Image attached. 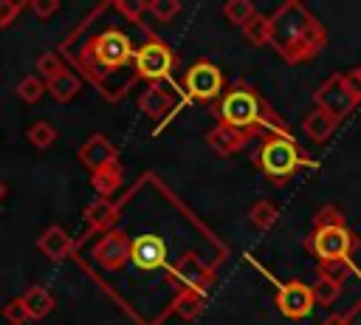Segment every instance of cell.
Returning <instances> with one entry per match:
<instances>
[{"label": "cell", "mask_w": 361, "mask_h": 325, "mask_svg": "<svg viewBox=\"0 0 361 325\" xmlns=\"http://www.w3.org/2000/svg\"><path fill=\"white\" fill-rule=\"evenodd\" d=\"M271 45L288 65H302L322 54L327 31L305 3L285 0L271 14Z\"/></svg>", "instance_id": "1"}, {"label": "cell", "mask_w": 361, "mask_h": 325, "mask_svg": "<svg viewBox=\"0 0 361 325\" xmlns=\"http://www.w3.org/2000/svg\"><path fill=\"white\" fill-rule=\"evenodd\" d=\"M217 119H220V124H228L234 130L248 133L251 138L259 136V133H262V138L290 136L285 130V124L279 122V116L274 113V107L245 79H234L223 90V96L217 99Z\"/></svg>", "instance_id": "2"}, {"label": "cell", "mask_w": 361, "mask_h": 325, "mask_svg": "<svg viewBox=\"0 0 361 325\" xmlns=\"http://www.w3.org/2000/svg\"><path fill=\"white\" fill-rule=\"evenodd\" d=\"M305 249H310V254L319 260V266H327V263L353 266V254L358 249V235L347 226L341 209L327 203L313 215Z\"/></svg>", "instance_id": "3"}, {"label": "cell", "mask_w": 361, "mask_h": 325, "mask_svg": "<svg viewBox=\"0 0 361 325\" xmlns=\"http://www.w3.org/2000/svg\"><path fill=\"white\" fill-rule=\"evenodd\" d=\"M133 57H135V51H133L130 37L118 28H104L85 45V51L79 54V62L87 71V76L93 82H99V71H118Z\"/></svg>", "instance_id": "4"}, {"label": "cell", "mask_w": 361, "mask_h": 325, "mask_svg": "<svg viewBox=\"0 0 361 325\" xmlns=\"http://www.w3.org/2000/svg\"><path fill=\"white\" fill-rule=\"evenodd\" d=\"M307 155H302V150L293 144L290 136H271V138H262V144L257 147L254 153V164L268 175L274 178L276 184H285L296 170L299 164L305 161Z\"/></svg>", "instance_id": "5"}, {"label": "cell", "mask_w": 361, "mask_h": 325, "mask_svg": "<svg viewBox=\"0 0 361 325\" xmlns=\"http://www.w3.org/2000/svg\"><path fill=\"white\" fill-rule=\"evenodd\" d=\"M313 102L319 110H324L327 116H333L336 122L347 119L358 102H361V82L355 79V73H333L327 82H322L313 93Z\"/></svg>", "instance_id": "6"}, {"label": "cell", "mask_w": 361, "mask_h": 325, "mask_svg": "<svg viewBox=\"0 0 361 325\" xmlns=\"http://www.w3.org/2000/svg\"><path fill=\"white\" fill-rule=\"evenodd\" d=\"M175 62H178V57H175V51L164 42V40H147L138 51H135V57H133V65H135V76L138 79H147V82H161V79H166L172 71H175Z\"/></svg>", "instance_id": "7"}, {"label": "cell", "mask_w": 361, "mask_h": 325, "mask_svg": "<svg viewBox=\"0 0 361 325\" xmlns=\"http://www.w3.org/2000/svg\"><path fill=\"white\" fill-rule=\"evenodd\" d=\"M183 90L189 99L195 102H214L223 96L226 90V79L223 71L212 62V59H197L186 68L183 73Z\"/></svg>", "instance_id": "8"}, {"label": "cell", "mask_w": 361, "mask_h": 325, "mask_svg": "<svg viewBox=\"0 0 361 325\" xmlns=\"http://www.w3.org/2000/svg\"><path fill=\"white\" fill-rule=\"evenodd\" d=\"M166 280L183 285V288H192V291H206L214 283V268L203 257H197L192 252H183L175 260V266L166 271Z\"/></svg>", "instance_id": "9"}, {"label": "cell", "mask_w": 361, "mask_h": 325, "mask_svg": "<svg viewBox=\"0 0 361 325\" xmlns=\"http://www.w3.org/2000/svg\"><path fill=\"white\" fill-rule=\"evenodd\" d=\"M316 305V297H313V288L302 280H288L285 285H279L276 291V308L282 317L288 319H305Z\"/></svg>", "instance_id": "10"}, {"label": "cell", "mask_w": 361, "mask_h": 325, "mask_svg": "<svg viewBox=\"0 0 361 325\" xmlns=\"http://www.w3.org/2000/svg\"><path fill=\"white\" fill-rule=\"evenodd\" d=\"M130 237L121 232V229H110V232H104L102 235V240H96V246H93V260L102 266V268H107V271H118L127 260H130Z\"/></svg>", "instance_id": "11"}, {"label": "cell", "mask_w": 361, "mask_h": 325, "mask_svg": "<svg viewBox=\"0 0 361 325\" xmlns=\"http://www.w3.org/2000/svg\"><path fill=\"white\" fill-rule=\"evenodd\" d=\"M130 263L141 271H152V268H161L166 263V243L161 235H138L133 243H130Z\"/></svg>", "instance_id": "12"}, {"label": "cell", "mask_w": 361, "mask_h": 325, "mask_svg": "<svg viewBox=\"0 0 361 325\" xmlns=\"http://www.w3.org/2000/svg\"><path fill=\"white\" fill-rule=\"evenodd\" d=\"M76 158H79L90 172L107 167L110 161H118V158H116V147H113V141H110L104 133H93V136H87V141L79 147Z\"/></svg>", "instance_id": "13"}, {"label": "cell", "mask_w": 361, "mask_h": 325, "mask_svg": "<svg viewBox=\"0 0 361 325\" xmlns=\"http://www.w3.org/2000/svg\"><path fill=\"white\" fill-rule=\"evenodd\" d=\"M172 107H175V99H172L169 88H164L161 82H149L147 90H141V96H138V110L152 122L164 119Z\"/></svg>", "instance_id": "14"}, {"label": "cell", "mask_w": 361, "mask_h": 325, "mask_svg": "<svg viewBox=\"0 0 361 325\" xmlns=\"http://www.w3.org/2000/svg\"><path fill=\"white\" fill-rule=\"evenodd\" d=\"M248 141H251V136H248V133L234 130V127L220 124V122L206 133V144H209L217 155H234V153H240Z\"/></svg>", "instance_id": "15"}, {"label": "cell", "mask_w": 361, "mask_h": 325, "mask_svg": "<svg viewBox=\"0 0 361 325\" xmlns=\"http://www.w3.org/2000/svg\"><path fill=\"white\" fill-rule=\"evenodd\" d=\"M73 237L62 229V226H48V229H42V235L37 237V249L48 257V260H54V263H59V260H65V257H71L73 254Z\"/></svg>", "instance_id": "16"}, {"label": "cell", "mask_w": 361, "mask_h": 325, "mask_svg": "<svg viewBox=\"0 0 361 325\" xmlns=\"http://www.w3.org/2000/svg\"><path fill=\"white\" fill-rule=\"evenodd\" d=\"M116 218H118V206L110 198H96L85 209V223L90 229H99V232H110L113 223H116Z\"/></svg>", "instance_id": "17"}, {"label": "cell", "mask_w": 361, "mask_h": 325, "mask_svg": "<svg viewBox=\"0 0 361 325\" xmlns=\"http://www.w3.org/2000/svg\"><path fill=\"white\" fill-rule=\"evenodd\" d=\"M336 127H338V122L333 119V116H327L324 110H319V107H313L307 116H305V122H302V130H305V136L307 138H313V141H327L333 133H336Z\"/></svg>", "instance_id": "18"}, {"label": "cell", "mask_w": 361, "mask_h": 325, "mask_svg": "<svg viewBox=\"0 0 361 325\" xmlns=\"http://www.w3.org/2000/svg\"><path fill=\"white\" fill-rule=\"evenodd\" d=\"M121 181H124V170H121L118 161H110L107 167L90 172V184H93V189L99 192V198H110L113 192H118Z\"/></svg>", "instance_id": "19"}, {"label": "cell", "mask_w": 361, "mask_h": 325, "mask_svg": "<svg viewBox=\"0 0 361 325\" xmlns=\"http://www.w3.org/2000/svg\"><path fill=\"white\" fill-rule=\"evenodd\" d=\"M23 305L28 308V314H31V319H42V317H48L51 311H54V294L45 288V285H31L23 297Z\"/></svg>", "instance_id": "20"}, {"label": "cell", "mask_w": 361, "mask_h": 325, "mask_svg": "<svg viewBox=\"0 0 361 325\" xmlns=\"http://www.w3.org/2000/svg\"><path fill=\"white\" fill-rule=\"evenodd\" d=\"M203 302H206L203 291L180 288V291H178V297H175V302H172V314H175V317H180V319H186V322H192V319L203 311Z\"/></svg>", "instance_id": "21"}, {"label": "cell", "mask_w": 361, "mask_h": 325, "mask_svg": "<svg viewBox=\"0 0 361 325\" xmlns=\"http://www.w3.org/2000/svg\"><path fill=\"white\" fill-rule=\"evenodd\" d=\"M243 37H245L254 48L271 45V17H265V14H254V17L243 25Z\"/></svg>", "instance_id": "22"}, {"label": "cell", "mask_w": 361, "mask_h": 325, "mask_svg": "<svg viewBox=\"0 0 361 325\" xmlns=\"http://www.w3.org/2000/svg\"><path fill=\"white\" fill-rule=\"evenodd\" d=\"M48 85V93L56 99V102H71L76 93H79V88H82V82H79V76L73 73V71H65V73H59L56 79H51V82H45Z\"/></svg>", "instance_id": "23"}, {"label": "cell", "mask_w": 361, "mask_h": 325, "mask_svg": "<svg viewBox=\"0 0 361 325\" xmlns=\"http://www.w3.org/2000/svg\"><path fill=\"white\" fill-rule=\"evenodd\" d=\"M276 218H279V209H276V203H274V201H268V198H259V201L251 206V212H248L251 226H254V229H259V232L271 229V226L276 223Z\"/></svg>", "instance_id": "24"}, {"label": "cell", "mask_w": 361, "mask_h": 325, "mask_svg": "<svg viewBox=\"0 0 361 325\" xmlns=\"http://www.w3.org/2000/svg\"><path fill=\"white\" fill-rule=\"evenodd\" d=\"M254 14H257V8H254L251 0H228V3L223 6V17H226L231 25H240V28H243Z\"/></svg>", "instance_id": "25"}, {"label": "cell", "mask_w": 361, "mask_h": 325, "mask_svg": "<svg viewBox=\"0 0 361 325\" xmlns=\"http://www.w3.org/2000/svg\"><path fill=\"white\" fill-rule=\"evenodd\" d=\"M313 288V297H316V302L319 305H333L338 297H341V283H336V280H330V277H324V274H319L316 277V283L310 285Z\"/></svg>", "instance_id": "26"}, {"label": "cell", "mask_w": 361, "mask_h": 325, "mask_svg": "<svg viewBox=\"0 0 361 325\" xmlns=\"http://www.w3.org/2000/svg\"><path fill=\"white\" fill-rule=\"evenodd\" d=\"M45 90H48L45 79H39V76H34V73H31V76H23V79L17 82V96H20L23 102H28V105L39 102Z\"/></svg>", "instance_id": "27"}, {"label": "cell", "mask_w": 361, "mask_h": 325, "mask_svg": "<svg viewBox=\"0 0 361 325\" xmlns=\"http://www.w3.org/2000/svg\"><path fill=\"white\" fill-rule=\"evenodd\" d=\"M25 136H28V144L37 147V150H48V147L56 141V130H54V124H48V122H34Z\"/></svg>", "instance_id": "28"}, {"label": "cell", "mask_w": 361, "mask_h": 325, "mask_svg": "<svg viewBox=\"0 0 361 325\" xmlns=\"http://www.w3.org/2000/svg\"><path fill=\"white\" fill-rule=\"evenodd\" d=\"M37 71H39V79L51 82V79H56L59 73H65L68 68L62 65V59H59L54 51H42V54L37 57Z\"/></svg>", "instance_id": "29"}, {"label": "cell", "mask_w": 361, "mask_h": 325, "mask_svg": "<svg viewBox=\"0 0 361 325\" xmlns=\"http://www.w3.org/2000/svg\"><path fill=\"white\" fill-rule=\"evenodd\" d=\"M147 11L158 20V23H169L178 11H180V0H149Z\"/></svg>", "instance_id": "30"}, {"label": "cell", "mask_w": 361, "mask_h": 325, "mask_svg": "<svg viewBox=\"0 0 361 325\" xmlns=\"http://www.w3.org/2000/svg\"><path fill=\"white\" fill-rule=\"evenodd\" d=\"M3 319H6L8 325H28V322H31V314H28V308L23 305V300L17 297V300H11V302L3 305Z\"/></svg>", "instance_id": "31"}, {"label": "cell", "mask_w": 361, "mask_h": 325, "mask_svg": "<svg viewBox=\"0 0 361 325\" xmlns=\"http://www.w3.org/2000/svg\"><path fill=\"white\" fill-rule=\"evenodd\" d=\"M113 6H116V11H121L127 20L144 25V23H141V14L147 11V3H144V0H116Z\"/></svg>", "instance_id": "32"}, {"label": "cell", "mask_w": 361, "mask_h": 325, "mask_svg": "<svg viewBox=\"0 0 361 325\" xmlns=\"http://www.w3.org/2000/svg\"><path fill=\"white\" fill-rule=\"evenodd\" d=\"M23 8H25V3H20V0H3L0 3V28L11 25Z\"/></svg>", "instance_id": "33"}, {"label": "cell", "mask_w": 361, "mask_h": 325, "mask_svg": "<svg viewBox=\"0 0 361 325\" xmlns=\"http://www.w3.org/2000/svg\"><path fill=\"white\" fill-rule=\"evenodd\" d=\"M28 8L34 11V17L48 20L51 14H56V11H59V0H31V3H28Z\"/></svg>", "instance_id": "34"}, {"label": "cell", "mask_w": 361, "mask_h": 325, "mask_svg": "<svg viewBox=\"0 0 361 325\" xmlns=\"http://www.w3.org/2000/svg\"><path fill=\"white\" fill-rule=\"evenodd\" d=\"M338 319H341V325H361V300H358L350 311L338 314Z\"/></svg>", "instance_id": "35"}, {"label": "cell", "mask_w": 361, "mask_h": 325, "mask_svg": "<svg viewBox=\"0 0 361 325\" xmlns=\"http://www.w3.org/2000/svg\"><path fill=\"white\" fill-rule=\"evenodd\" d=\"M322 325H341V319H338V314H336V317H330V319H327V322H322Z\"/></svg>", "instance_id": "36"}, {"label": "cell", "mask_w": 361, "mask_h": 325, "mask_svg": "<svg viewBox=\"0 0 361 325\" xmlns=\"http://www.w3.org/2000/svg\"><path fill=\"white\" fill-rule=\"evenodd\" d=\"M6 198V184H3V178H0V201Z\"/></svg>", "instance_id": "37"}, {"label": "cell", "mask_w": 361, "mask_h": 325, "mask_svg": "<svg viewBox=\"0 0 361 325\" xmlns=\"http://www.w3.org/2000/svg\"><path fill=\"white\" fill-rule=\"evenodd\" d=\"M353 73H355V79H358V82H361V65H358V68H355V71H353Z\"/></svg>", "instance_id": "38"}]
</instances>
